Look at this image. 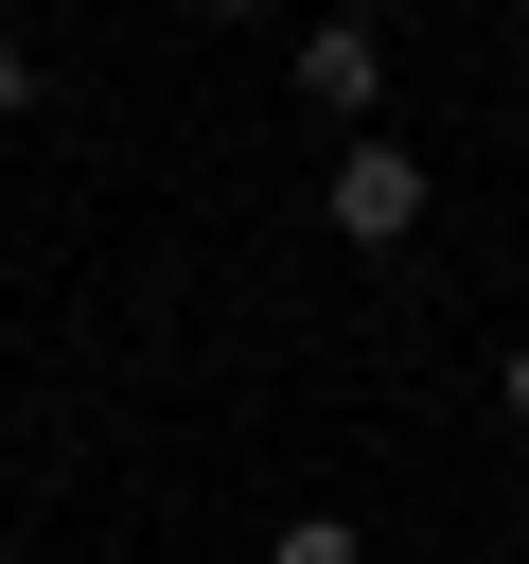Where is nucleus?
I'll return each instance as SVG.
<instances>
[{"label": "nucleus", "mask_w": 529, "mask_h": 564, "mask_svg": "<svg viewBox=\"0 0 529 564\" xmlns=\"http://www.w3.org/2000/svg\"><path fill=\"white\" fill-rule=\"evenodd\" d=\"M0 106H35V53H18V35H0Z\"/></svg>", "instance_id": "39448f33"}, {"label": "nucleus", "mask_w": 529, "mask_h": 564, "mask_svg": "<svg viewBox=\"0 0 529 564\" xmlns=\"http://www.w3.org/2000/svg\"><path fill=\"white\" fill-rule=\"evenodd\" d=\"M300 88H317V106H370V88H388V35H370V18H317V35H300Z\"/></svg>", "instance_id": "f03ea898"}, {"label": "nucleus", "mask_w": 529, "mask_h": 564, "mask_svg": "<svg viewBox=\"0 0 529 564\" xmlns=\"http://www.w3.org/2000/svg\"><path fill=\"white\" fill-rule=\"evenodd\" d=\"M317 212H335V247H406V229H423V159H406V141H335Z\"/></svg>", "instance_id": "f257e3e1"}, {"label": "nucleus", "mask_w": 529, "mask_h": 564, "mask_svg": "<svg viewBox=\"0 0 529 564\" xmlns=\"http://www.w3.org/2000/svg\"><path fill=\"white\" fill-rule=\"evenodd\" d=\"M494 405H511V441H529V335H511V352H494Z\"/></svg>", "instance_id": "20e7f679"}, {"label": "nucleus", "mask_w": 529, "mask_h": 564, "mask_svg": "<svg viewBox=\"0 0 529 564\" xmlns=\"http://www.w3.org/2000/svg\"><path fill=\"white\" fill-rule=\"evenodd\" d=\"M264 564H370V546H353V511H300V529L264 546Z\"/></svg>", "instance_id": "7ed1b4c3"}]
</instances>
